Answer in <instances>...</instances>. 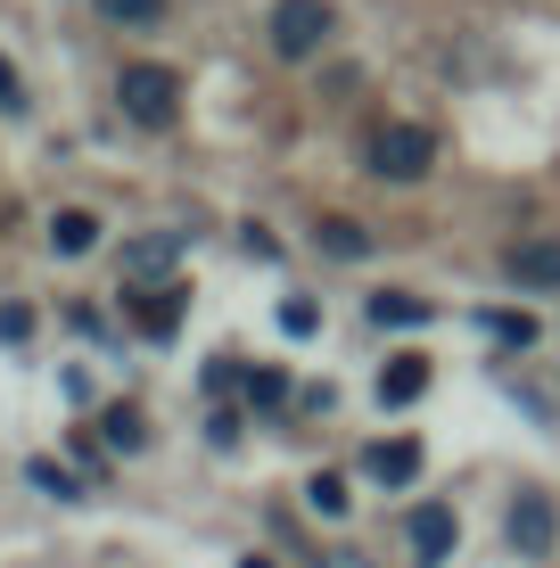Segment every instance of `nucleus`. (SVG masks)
Instances as JSON below:
<instances>
[{
    "label": "nucleus",
    "instance_id": "nucleus-1",
    "mask_svg": "<svg viewBox=\"0 0 560 568\" xmlns=\"http://www.w3.org/2000/svg\"><path fill=\"white\" fill-rule=\"evenodd\" d=\"M115 100H124L132 124L165 132L173 115H182V74H173V67H149V58H141V67H124V74H115Z\"/></svg>",
    "mask_w": 560,
    "mask_h": 568
},
{
    "label": "nucleus",
    "instance_id": "nucleus-2",
    "mask_svg": "<svg viewBox=\"0 0 560 568\" xmlns=\"http://www.w3.org/2000/svg\"><path fill=\"white\" fill-rule=\"evenodd\" d=\"M429 156H437V141L420 124H379L371 132V173H379V182H420Z\"/></svg>",
    "mask_w": 560,
    "mask_h": 568
},
{
    "label": "nucleus",
    "instance_id": "nucleus-3",
    "mask_svg": "<svg viewBox=\"0 0 560 568\" xmlns=\"http://www.w3.org/2000/svg\"><path fill=\"white\" fill-rule=\"evenodd\" d=\"M322 42H330V0H281L273 9V50L288 67H305Z\"/></svg>",
    "mask_w": 560,
    "mask_h": 568
},
{
    "label": "nucleus",
    "instance_id": "nucleus-4",
    "mask_svg": "<svg viewBox=\"0 0 560 568\" xmlns=\"http://www.w3.org/2000/svg\"><path fill=\"white\" fill-rule=\"evenodd\" d=\"M404 536H413V552H420V560H446L454 544H461V519L446 511V503H420V511L404 519Z\"/></svg>",
    "mask_w": 560,
    "mask_h": 568
},
{
    "label": "nucleus",
    "instance_id": "nucleus-5",
    "mask_svg": "<svg viewBox=\"0 0 560 568\" xmlns=\"http://www.w3.org/2000/svg\"><path fill=\"white\" fill-rule=\"evenodd\" d=\"M173 264H182V231H149L124 247V281H165Z\"/></svg>",
    "mask_w": 560,
    "mask_h": 568
},
{
    "label": "nucleus",
    "instance_id": "nucleus-6",
    "mask_svg": "<svg viewBox=\"0 0 560 568\" xmlns=\"http://www.w3.org/2000/svg\"><path fill=\"white\" fill-rule=\"evenodd\" d=\"M552 527H560V519H552V495H519V503H511V552L536 560V552L552 544Z\"/></svg>",
    "mask_w": 560,
    "mask_h": 568
},
{
    "label": "nucleus",
    "instance_id": "nucleus-7",
    "mask_svg": "<svg viewBox=\"0 0 560 568\" xmlns=\"http://www.w3.org/2000/svg\"><path fill=\"white\" fill-rule=\"evenodd\" d=\"M503 264H511L519 288H560V240H519Z\"/></svg>",
    "mask_w": 560,
    "mask_h": 568
},
{
    "label": "nucleus",
    "instance_id": "nucleus-8",
    "mask_svg": "<svg viewBox=\"0 0 560 568\" xmlns=\"http://www.w3.org/2000/svg\"><path fill=\"white\" fill-rule=\"evenodd\" d=\"M420 396H429V355H396L379 371V404H388V413H404V404H420Z\"/></svg>",
    "mask_w": 560,
    "mask_h": 568
},
{
    "label": "nucleus",
    "instance_id": "nucleus-9",
    "mask_svg": "<svg viewBox=\"0 0 560 568\" xmlns=\"http://www.w3.org/2000/svg\"><path fill=\"white\" fill-rule=\"evenodd\" d=\"M363 469H371L379 486H413V478H420V445H413V437H379L371 454H363Z\"/></svg>",
    "mask_w": 560,
    "mask_h": 568
},
{
    "label": "nucleus",
    "instance_id": "nucleus-10",
    "mask_svg": "<svg viewBox=\"0 0 560 568\" xmlns=\"http://www.w3.org/2000/svg\"><path fill=\"white\" fill-rule=\"evenodd\" d=\"M429 297H413V288H379V297H371V322L379 329H420V322H429Z\"/></svg>",
    "mask_w": 560,
    "mask_h": 568
},
{
    "label": "nucleus",
    "instance_id": "nucleus-11",
    "mask_svg": "<svg viewBox=\"0 0 560 568\" xmlns=\"http://www.w3.org/2000/svg\"><path fill=\"white\" fill-rule=\"evenodd\" d=\"M50 247H58V256H91V247H100V214H91V206H67V214L50 223Z\"/></svg>",
    "mask_w": 560,
    "mask_h": 568
},
{
    "label": "nucleus",
    "instance_id": "nucleus-12",
    "mask_svg": "<svg viewBox=\"0 0 560 568\" xmlns=\"http://www.w3.org/2000/svg\"><path fill=\"white\" fill-rule=\"evenodd\" d=\"M322 247H330V256H346V264H363V256H371V231H363L355 223V214H322Z\"/></svg>",
    "mask_w": 560,
    "mask_h": 568
},
{
    "label": "nucleus",
    "instance_id": "nucleus-13",
    "mask_svg": "<svg viewBox=\"0 0 560 568\" xmlns=\"http://www.w3.org/2000/svg\"><path fill=\"white\" fill-rule=\"evenodd\" d=\"M141 329H149V338H173V329H182V288H149Z\"/></svg>",
    "mask_w": 560,
    "mask_h": 568
},
{
    "label": "nucleus",
    "instance_id": "nucleus-14",
    "mask_svg": "<svg viewBox=\"0 0 560 568\" xmlns=\"http://www.w3.org/2000/svg\"><path fill=\"white\" fill-rule=\"evenodd\" d=\"M91 9H100L108 26H165L173 0H91Z\"/></svg>",
    "mask_w": 560,
    "mask_h": 568
},
{
    "label": "nucleus",
    "instance_id": "nucleus-15",
    "mask_svg": "<svg viewBox=\"0 0 560 568\" xmlns=\"http://www.w3.org/2000/svg\"><path fill=\"white\" fill-rule=\"evenodd\" d=\"M100 437L115 445V454H141V445H149V428H141V413H108V420H100Z\"/></svg>",
    "mask_w": 560,
    "mask_h": 568
},
{
    "label": "nucleus",
    "instance_id": "nucleus-16",
    "mask_svg": "<svg viewBox=\"0 0 560 568\" xmlns=\"http://www.w3.org/2000/svg\"><path fill=\"white\" fill-rule=\"evenodd\" d=\"M281 396H288V371H273V363H264V371H247V404H264V413H273Z\"/></svg>",
    "mask_w": 560,
    "mask_h": 568
},
{
    "label": "nucleus",
    "instance_id": "nucleus-17",
    "mask_svg": "<svg viewBox=\"0 0 560 568\" xmlns=\"http://www.w3.org/2000/svg\"><path fill=\"white\" fill-rule=\"evenodd\" d=\"M26 478L42 486V495H58V503H74V495H83V486H74V469H58V462H33Z\"/></svg>",
    "mask_w": 560,
    "mask_h": 568
},
{
    "label": "nucleus",
    "instance_id": "nucleus-18",
    "mask_svg": "<svg viewBox=\"0 0 560 568\" xmlns=\"http://www.w3.org/2000/svg\"><path fill=\"white\" fill-rule=\"evenodd\" d=\"M281 329H288V338H314V329H322V305H314V297H288V305H281Z\"/></svg>",
    "mask_w": 560,
    "mask_h": 568
},
{
    "label": "nucleus",
    "instance_id": "nucleus-19",
    "mask_svg": "<svg viewBox=\"0 0 560 568\" xmlns=\"http://www.w3.org/2000/svg\"><path fill=\"white\" fill-rule=\"evenodd\" d=\"M305 503H314L322 519H346V486L338 478H314V486H305Z\"/></svg>",
    "mask_w": 560,
    "mask_h": 568
},
{
    "label": "nucleus",
    "instance_id": "nucleus-20",
    "mask_svg": "<svg viewBox=\"0 0 560 568\" xmlns=\"http://www.w3.org/2000/svg\"><path fill=\"white\" fill-rule=\"evenodd\" d=\"M495 338H511V346H528V338H536V322H528V313H495Z\"/></svg>",
    "mask_w": 560,
    "mask_h": 568
},
{
    "label": "nucleus",
    "instance_id": "nucleus-21",
    "mask_svg": "<svg viewBox=\"0 0 560 568\" xmlns=\"http://www.w3.org/2000/svg\"><path fill=\"white\" fill-rule=\"evenodd\" d=\"M0 108H9V115L26 108V83H17V67H9V58H0Z\"/></svg>",
    "mask_w": 560,
    "mask_h": 568
},
{
    "label": "nucleus",
    "instance_id": "nucleus-22",
    "mask_svg": "<svg viewBox=\"0 0 560 568\" xmlns=\"http://www.w3.org/2000/svg\"><path fill=\"white\" fill-rule=\"evenodd\" d=\"M240 568H273V560H240Z\"/></svg>",
    "mask_w": 560,
    "mask_h": 568
}]
</instances>
